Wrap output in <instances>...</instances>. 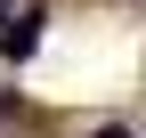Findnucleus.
Wrapping results in <instances>:
<instances>
[{"mask_svg":"<svg viewBox=\"0 0 146 138\" xmlns=\"http://www.w3.org/2000/svg\"><path fill=\"white\" fill-rule=\"evenodd\" d=\"M98 138H130V130H122V122H106V130H98Z\"/></svg>","mask_w":146,"mask_h":138,"instance_id":"f03ea898","label":"nucleus"},{"mask_svg":"<svg viewBox=\"0 0 146 138\" xmlns=\"http://www.w3.org/2000/svg\"><path fill=\"white\" fill-rule=\"evenodd\" d=\"M0 49H8V57L25 65L33 49H41V16H0Z\"/></svg>","mask_w":146,"mask_h":138,"instance_id":"f257e3e1","label":"nucleus"}]
</instances>
